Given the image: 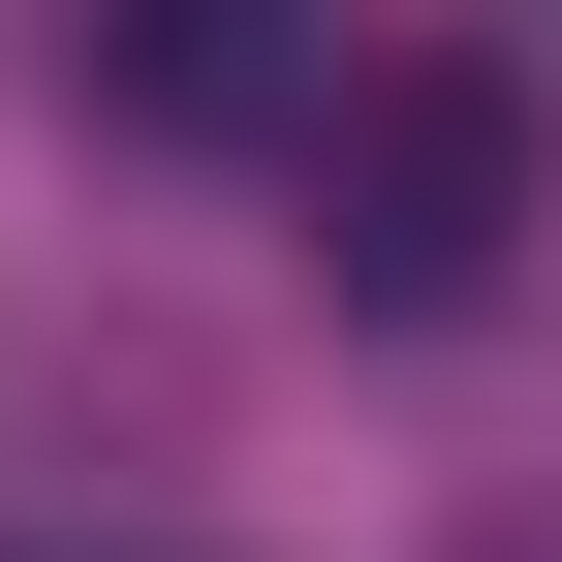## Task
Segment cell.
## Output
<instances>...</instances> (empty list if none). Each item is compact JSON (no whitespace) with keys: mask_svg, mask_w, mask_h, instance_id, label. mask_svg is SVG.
<instances>
[{"mask_svg":"<svg viewBox=\"0 0 562 562\" xmlns=\"http://www.w3.org/2000/svg\"><path fill=\"white\" fill-rule=\"evenodd\" d=\"M281 188H313V281L344 313H501L531 220H562V125H531V63L501 32H375V63H313V125H281Z\"/></svg>","mask_w":562,"mask_h":562,"instance_id":"obj_1","label":"cell"},{"mask_svg":"<svg viewBox=\"0 0 562 562\" xmlns=\"http://www.w3.org/2000/svg\"><path fill=\"white\" fill-rule=\"evenodd\" d=\"M63 94L220 157V125H313V0H63Z\"/></svg>","mask_w":562,"mask_h":562,"instance_id":"obj_2","label":"cell"},{"mask_svg":"<svg viewBox=\"0 0 562 562\" xmlns=\"http://www.w3.org/2000/svg\"><path fill=\"white\" fill-rule=\"evenodd\" d=\"M0 562H188V531H0Z\"/></svg>","mask_w":562,"mask_h":562,"instance_id":"obj_3","label":"cell"}]
</instances>
